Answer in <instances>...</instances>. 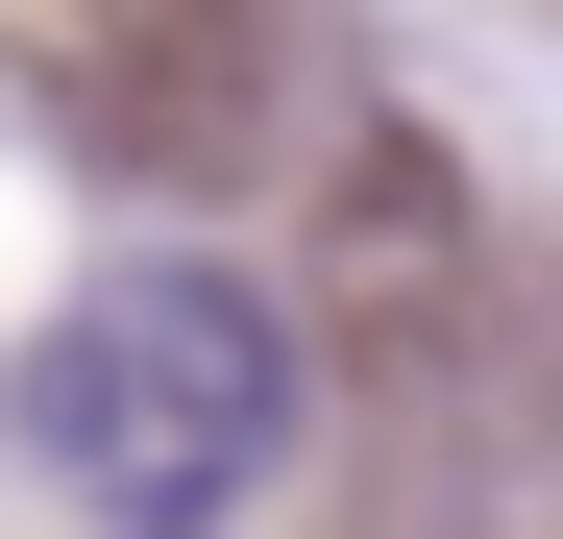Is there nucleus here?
I'll list each match as a JSON object with an SVG mask.
<instances>
[{"label": "nucleus", "instance_id": "f257e3e1", "mask_svg": "<svg viewBox=\"0 0 563 539\" xmlns=\"http://www.w3.org/2000/svg\"><path fill=\"white\" fill-rule=\"evenodd\" d=\"M25 441H49V491L74 515H123V539H221L269 491V441H295V319L245 295V270H99V295L49 319V369H25Z\"/></svg>", "mask_w": 563, "mask_h": 539}]
</instances>
